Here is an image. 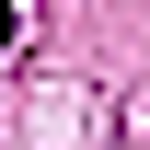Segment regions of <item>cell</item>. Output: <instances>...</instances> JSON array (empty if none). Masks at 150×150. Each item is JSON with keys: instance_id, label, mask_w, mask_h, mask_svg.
<instances>
[{"instance_id": "obj_1", "label": "cell", "mask_w": 150, "mask_h": 150, "mask_svg": "<svg viewBox=\"0 0 150 150\" xmlns=\"http://www.w3.org/2000/svg\"><path fill=\"white\" fill-rule=\"evenodd\" d=\"M0 46H12V0H0Z\"/></svg>"}]
</instances>
